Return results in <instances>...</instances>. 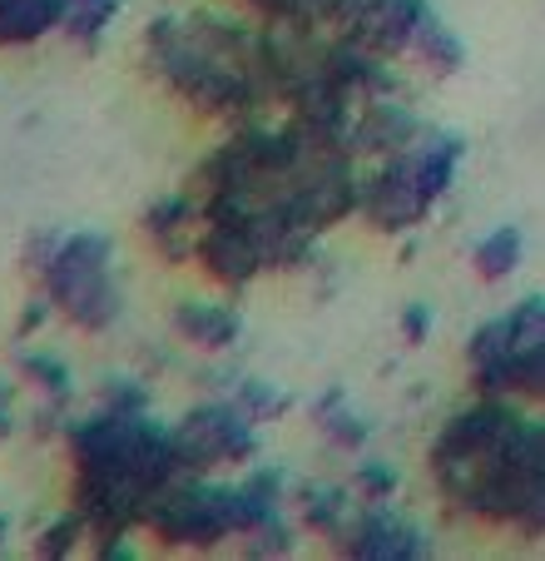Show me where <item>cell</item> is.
<instances>
[{"label":"cell","instance_id":"6da1fadb","mask_svg":"<svg viewBox=\"0 0 545 561\" xmlns=\"http://www.w3.org/2000/svg\"><path fill=\"white\" fill-rule=\"evenodd\" d=\"M50 288L74 313V323H90V329L109 323L119 298H115V288H109L105 239H74V244H65L50 264Z\"/></svg>","mask_w":545,"mask_h":561},{"label":"cell","instance_id":"7a4b0ae2","mask_svg":"<svg viewBox=\"0 0 545 561\" xmlns=\"http://www.w3.org/2000/svg\"><path fill=\"white\" fill-rule=\"evenodd\" d=\"M253 447V433L243 427L239 413H194V423L178 437V453L189 462H204V457H239Z\"/></svg>","mask_w":545,"mask_h":561},{"label":"cell","instance_id":"3957f363","mask_svg":"<svg viewBox=\"0 0 545 561\" xmlns=\"http://www.w3.org/2000/svg\"><path fill=\"white\" fill-rule=\"evenodd\" d=\"M178 329L189 333L194 343H213V348H223V343L239 339V318L223 313V308H209V304H189L184 313H178Z\"/></svg>","mask_w":545,"mask_h":561},{"label":"cell","instance_id":"277c9868","mask_svg":"<svg viewBox=\"0 0 545 561\" xmlns=\"http://www.w3.org/2000/svg\"><path fill=\"white\" fill-rule=\"evenodd\" d=\"M115 5L119 0H65V15L74 21L80 35H95V31H105V21L115 15Z\"/></svg>","mask_w":545,"mask_h":561},{"label":"cell","instance_id":"5b68a950","mask_svg":"<svg viewBox=\"0 0 545 561\" xmlns=\"http://www.w3.org/2000/svg\"><path fill=\"white\" fill-rule=\"evenodd\" d=\"M25 368H31V373H40V378H35V382H45V388H55V392H65V388H70V382H65V368H60V363H50V358H25Z\"/></svg>","mask_w":545,"mask_h":561}]
</instances>
